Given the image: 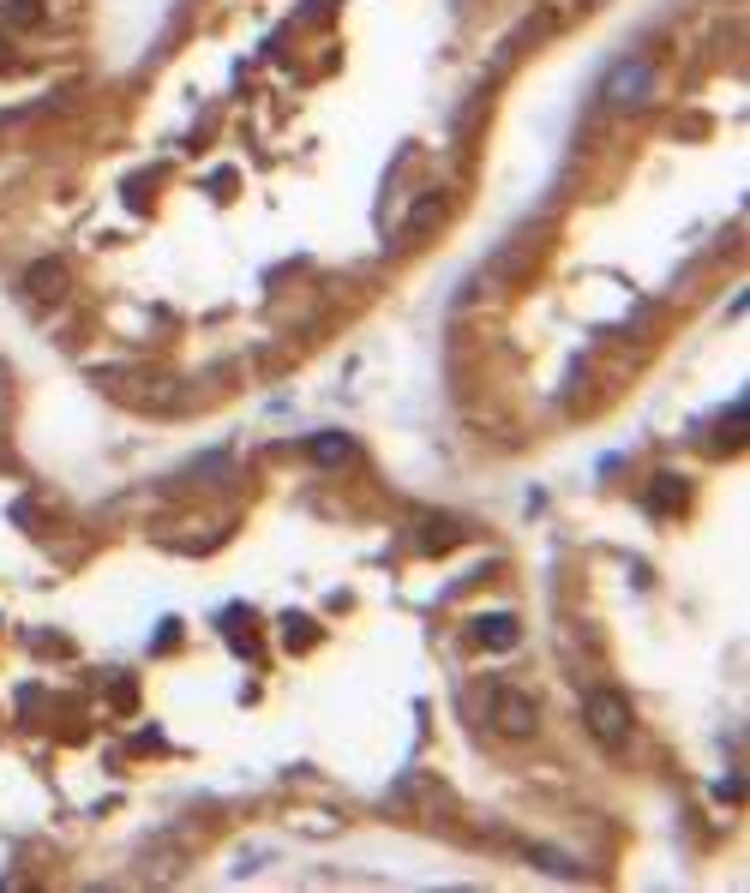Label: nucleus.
<instances>
[{
  "label": "nucleus",
  "mask_w": 750,
  "mask_h": 893,
  "mask_svg": "<svg viewBox=\"0 0 750 893\" xmlns=\"http://www.w3.org/2000/svg\"><path fill=\"white\" fill-rule=\"evenodd\" d=\"M715 798H720V803H739V798H745V780H739V774H727V780L715 786Z\"/></svg>",
  "instance_id": "obj_11"
},
{
  "label": "nucleus",
  "mask_w": 750,
  "mask_h": 893,
  "mask_svg": "<svg viewBox=\"0 0 750 893\" xmlns=\"http://www.w3.org/2000/svg\"><path fill=\"white\" fill-rule=\"evenodd\" d=\"M60 283H67V271H60L55 259H36V264H31V276H24V288H31L36 300H55V295H60Z\"/></svg>",
  "instance_id": "obj_5"
},
{
  "label": "nucleus",
  "mask_w": 750,
  "mask_h": 893,
  "mask_svg": "<svg viewBox=\"0 0 750 893\" xmlns=\"http://www.w3.org/2000/svg\"><path fill=\"white\" fill-rule=\"evenodd\" d=\"M312 462H349V438H342V432H319V438H312Z\"/></svg>",
  "instance_id": "obj_6"
},
{
  "label": "nucleus",
  "mask_w": 750,
  "mask_h": 893,
  "mask_svg": "<svg viewBox=\"0 0 750 893\" xmlns=\"http://www.w3.org/2000/svg\"><path fill=\"white\" fill-rule=\"evenodd\" d=\"M0 72H7V36H0Z\"/></svg>",
  "instance_id": "obj_12"
},
{
  "label": "nucleus",
  "mask_w": 750,
  "mask_h": 893,
  "mask_svg": "<svg viewBox=\"0 0 750 893\" xmlns=\"http://www.w3.org/2000/svg\"><path fill=\"white\" fill-rule=\"evenodd\" d=\"M529 863H541V870H553V875H565V882H577V863H570L565 851H553V846H529Z\"/></svg>",
  "instance_id": "obj_7"
},
{
  "label": "nucleus",
  "mask_w": 750,
  "mask_h": 893,
  "mask_svg": "<svg viewBox=\"0 0 750 893\" xmlns=\"http://www.w3.org/2000/svg\"><path fill=\"white\" fill-rule=\"evenodd\" d=\"M648 91H655V67H648V60H618V67L606 72V84H601V96H606V108H613V114L643 108Z\"/></svg>",
  "instance_id": "obj_2"
},
{
  "label": "nucleus",
  "mask_w": 750,
  "mask_h": 893,
  "mask_svg": "<svg viewBox=\"0 0 750 893\" xmlns=\"http://www.w3.org/2000/svg\"><path fill=\"white\" fill-rule=\"evenodd\" d=\"M492 725H499L504 737H535V725H541L535 696H529V690H511V684H499V690H492Z\"/></svg>",
  "instance_id": "obj_3"
},
{
  "label": "nucleus",
  "mask_w": 750,
  "mask_h": 893,
  "mask_svg": "<svg viewBox=\"0 0 750 893\" xmlns=\"http://www.w3.org/2000/svg\"><path fill=\"white\" fill-rule=\"evenodd\" d=\"M432 216H439V198H421V204H414V216H409V234H421Z\"/></svg>",
  "instance_id": "obj_10"
},
{
  "label": "nucleus",
  "mask_w": 750,
  "mask_h": 893,
  "mask_svg": "<svg viewBox=\"0 0 750 893\" xmlns=\"http://www.w3.org/2000/svg\"><path fill=\"white\" fill-rule=\"evenodd\" d=\"M7 24H12V31H36V24H43V0H12Z\"/></svg>",
  "instance_id": "obj_8"
},
{
  "label": "nucleus",
  "mask_w": 750,
  "mask_h": 893,
  "mask_svg": "<svg viewBox=\"0 0 750 893\" xmlns=\"http://www.w3.org/2000/svg\"><path fill=\"white\" fill-rule=\"evenodd\" d=\"M475 642L492 648V654H511V648L523 642V630H516L511 611H487V618H475Z\"/></svg>",
  "instance_id": "obj_4"
},
{
  "label": "nucleus",
  "mask_w": 750,
  "mask_h": 893,
  "mask_svg": "<svg viewBox=\"0 0 750 893\" xmlns=\"http://www.w3.org/2000/svg\"><path fill=\"white\" fill-rule=\"evenodd\" d=\"M582 725H589V737L601 749H625L630 744V696H618V690H589L582 696Z\"/></svg>",
  "instance_id": "obj_1"
},
{
  "label": "nucleus",
  "mask_w": 750,
  "mask_h": 893,
  "mask_svg": "<svg viewBox=\"0 0 750 893\" xmlns=\"http://www.w3.org/2000/svg\"><path fill=\"white\" fill-rule=\"evenodd\" d=\"M684 497V486H679V474H660V486H655V510H672Z\"/></svg>",
  "instance_id": "obj_9"
}]
</instances>
